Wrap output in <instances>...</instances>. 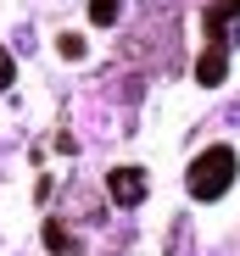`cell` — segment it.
Instances as JSON below:
<instances>
[{"mask_svg": "<svg viewBox=\"0 0 240 256\" xmlns=\"http://www.w3.org/2000/svg\"><path fill=\"white\" fill-rule=\"evenodd\" d=\"M106 195L117 206H140L145 200V173H140V167H117V173H106Z\"/></svg>", "mask_w": 240, "mask_h": 256, "instance_id": "obj_3", "label": "cell"}, {"mask_svg": "<svg viewBox=\"0 0 240 256\" xmlns=\"http://www.w3.org/2000/svg\"><path fill=\"white\" fill-rule=\"evenodd\" d=\"M56 50H62L67 62H78V56H84V39H78V34H62V39H56Z\"/></svg>", "mask_w": 240, "mask_h": 256, "instance_id": "obj_7", "label": "cell"}, {"mask_svg": "<svg viewBox=\"0 0 240 256\" xmlns=\"http://www.w3.org/2000/svg\"><path fill=\"white\" fill-rule=\"evenodd\" d=\"M201 28H207V45H218V50L240 45V0H218V6H207Z\"/></svg>", "mask_w": 240, "mask_h": 256, "instance_id": "obj_2", "label": "cell"}, {"mask_svg": "<svg viewBox=\"0 0 240 256\" xmlns=\"http://www.w3.org/2000/svg\"><path fill=\"white\" fill-rule=\"evenodd\" d=\"M12 72H17V62H12L6 50H0V90H6V84H12Z\"/></svg>", "mask_w": 240, "mask_h": 256, "instance_id": "obj_8", "label": "cell"}, {"mask_svg": "<svg viewBox=\"0 0 240 256\" xmlns=\"http://www.w3.org/2000/svg\"><path fill=\"white\" fill-rule=\"evenodd\" d=\"M45 245H51L56 256H73V250H78V240H73L62 223H45Z\"/></svg>", "mask_w": 240, "mask_h": 256, "instance_id": "obj_6", "label": "cell"}, {"mask_svg": "<svg viewBox=\"0 0 240 256\" xmlns=\"http://www.w3.org/2000/svg\"><path fill=\"white\" fill-rule=\"evenodd\" d=\"M223 72H229V50L207 45V50H201V62H195V84H201V90H218Z\"/></svg>", "mask_w": 240, "mask_h": 256, "instance_id": "obj_4", "label": "cell"}, {"mask_svg": "<svg viewBox=\"0 0 240 256\" xmlns=\"http://www.w3.org/2000/svg\"><path fill=\"white\" fill-rule=\"evenodd\" d=\"M234 173H240V156L229 150V145H212V150H201V156H195L190 162V195L195 200H218L229 184H234Z\"/></svg>", "mask_w": 240, "mask_h": 256, "instance_id": "obj_1", "label": "cell"}, {"mask_svg": "<svg viewBox=\"0 0 240 256\" xmlns=\"http://www.w3.org/2000/svg\"><path fill=\"white\" fill-rule=\"evenodd\" d=\"M117 17H123V0H90V22L95 28H112Z\"/></svg>", "mask_w": 240, "mask_h": 256, "instance_id": "obj_5", "label": "cell"}]
</instances>
